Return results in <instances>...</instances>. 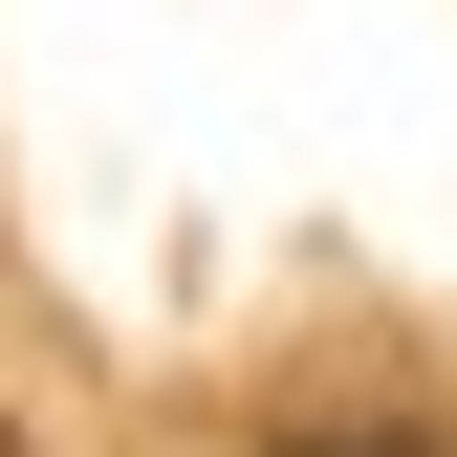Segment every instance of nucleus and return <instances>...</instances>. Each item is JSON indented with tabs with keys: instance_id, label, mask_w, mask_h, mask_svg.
Masks as SVG:
<instances>
[{
	"instance_id": "obj_1",
	"label": "nucleus",
	"mask_w": 457,
	"mask_h": 457,
	"mask_svg": "<svg viewBox=\"0 0 457 457\" xmlns=\"http://www.w3.org/2000/svg\"><path fill=\"white\" fill-rule=\"evenodd\" d=\"M392 457H457V436H392Z\"/></svg>"
},
{
	"instance_id": "obj_2",
	"label": "nucleus",
	"mask_w": 457,
	"mask_h": 457,
	"mask_svg": "<svg viewBox=\"0 0 457 457\" xmlns=\"http://www.w3.org/2000/svg\"><path fill=\"white\" fill-rule=\"evenodd\" d=\"M0 457H44V436H0Z\"/></svg>"
}]
</instances>
